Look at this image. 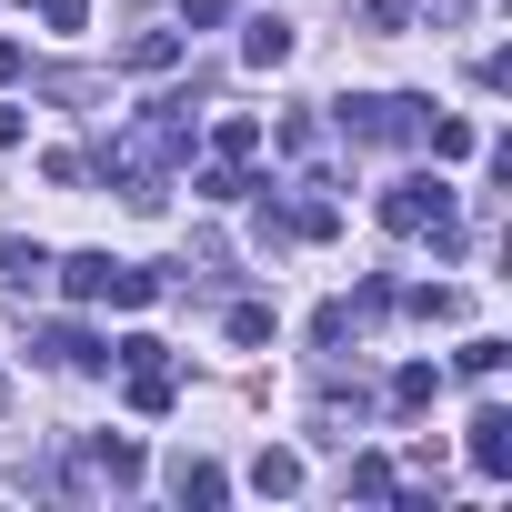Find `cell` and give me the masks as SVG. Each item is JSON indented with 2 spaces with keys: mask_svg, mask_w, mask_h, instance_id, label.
<instances>
[{
  "mask_svg": "<svg viewBox=\"0 0 512 512\" xmlns=\"http://www.w3.org/2000/svg\"><path fill=\"white\" fill-rule=\"evenodd\" d=\"M251 492H302V452H262L251 462Z\"/></svg>",
  "mask_w": 512,
  "mask_h": 512,
  "instance_id": "30bf717a",
  "label": "cell"
},
{
  "mask_svg": "<svg viewBox=\"0 0 512 512\" xmlns=\"http://www.w3.org/2000/svg\"><path fill=\"white\" fill-rule=\"evenodd\" d=\"M41 272H51V262H41V251H31V241H0V282H11V292H31Z\"/></svg>",
  "mask_w": 512,
  "mask_h": 512,
  "instance_id": "8fae6325",
  "label": "cell"
},
{
  "mask_svg": "<svg viewBox=\"0 0 512 512\" xmlns=\"http://www.w3.org/2000/svg\"><path fill=\"white\" fill-rule=\"evenodd\" d=\"M11 141H21V111H0V151H11Z\"/></svg>",
  "mask_w": 512,
  "mask_h": 512,
  "instance_id": "d6986e66",
  "label": "cell"
},
{
  "mask_svg": "<svg viewBox=\"0 0 512 512\" xmlns=\"http://www.w3.org/2000/svg\"><path fill=\"white\" fill-rule=\"evenodd\" d=\"M241 61H251V71H282V61H292V21H282V11H262V21L241 31Z\"/></svg>",
  "mask_w": 512,
  "mask_h": 512,
  "instance_id": "3957f363",
  "label": "cell"
},
{
  "mask_svg": "<svg viewBox=\"0 0 512 512\" xmlns=\"http://www.w3.org/2000/svg\"><path fill=\"white\" fill-rule=\"evenodd\" d=\"M181 61V31H131L121 41V71H171Z\"/></svg>",
  "mask_w": 512,
  "mask_h": 512,
  "instance_id": "277c9868",
  "label": "cell"
},
{
  "mask_svg": "<svg viewBox=\"0 0 512 512\" xmlns=\"http://www.w3.org/2000/svg\"><path fill=\"white\" fill-rule=\"evenodd\" d=\"M422 131H432V161H462L472 151V121H422Z\"/></svg>",
  "mask_w": 512,
  "mask_h": 512,
  "instance_id": "4fadbf2b",
  "label": "cell"
},
{
  "mask_svg": "<svg viewBox=\"0 0 512 512\" xmlns=\"http://www.w3.org/2000/svg\"><path fill=\"white\" fill-rule=\"evenodd\" d=\"M432 392H442V372H432V362H402V372H392V412H422Z\"/></svg>",
  "mask_w": 512,
  "mask_h": 512,
  "instance_id": "9c48e42d",
  "label": "cell"
},
{
  "mask_svg": "<svg viewBox=\"0 0 512 512\" xmlns=\"http://www.w3.org/2000/svg\"><path fill=\"white\" fill-rule=\"evenodd\" d=\"M502 372V342H462V382H492Z\"/></svg>",
  "mask_w": 512,
  "mask_h": 512,
  "instance_id": "9a60e30c",
  "label": "cell"
},
{
  "mask_svg": "<svg viewBox=\"0 0 512 512\" xmlns=\"http://www.w3.org/2000/svg\"><path fill=\"white\" fill-rule=\"evenodd\" d=\"M171 492H181V502H221V492H231V482H221V472H211V462H181V472H171Z\"/></svg>",
  "mask_w": 512,
  "mask_h": 512,
  "instance_id": "7c38bea8",
  "label": "cell"
},
{
  "mask_svg": "<svg viewBox=\"0 0 512 512\" xmlns=\"http://www.w3.org/2000/svg\"><path fill=\"white\" fill-rule=\"evenodd\" d=\"M41 21H51V31H81V21H91V0H41Z\"/></svg>",
  "mask_w": 512,
  "mask_h": 512,
  "instance_id": "2e32d148",
  "label": "cell"
},
{
  "mask_svg": "<svg viewBox=\"0 0 512 512\" xmlns=\"http://www.w3.org/2000/svg\"><path fill=\"white\" fill-rule=\"evenodd\" d=\"M21 71H31V51H21V41H0V91H11Z\"/></svg>",
  "mask_w": 512,
  "mask_h": 512,
  "instance_id": "e0dca14e",
  "label": "cell"
},
{
  "mask_svg": "<svg viewBox=\"0 0 512 512\" xmlns=\"http://www.w3.org/2000/svg\"><path fill=\"white\" fill-rule=\"evenodd\" d=\"M211 151H221V161H251V151H262V121H251V111H221V121H211Z\"/></svg>",
  "mask_w": 512,
  "mask_h": 512,
  "instance_id": "8992f818",
  "label": "cell"
},
{
  "mask_svg": "<svg viewBox=\"0 0 512 512\" xmlns=\"http://www.w3.org/2000/svg\"><path fill=\"white\" fill-rule=\"evenodd\" d=\"M51 362H71V372H101L111 352H101V342H91L81 322H61V332H51Z\"/></svg>",
  "mask_w": 512,
  "mask_h": 512,
  "instance_id": "ba28073f",
  "label": "cell"
},
{
  "mask_svg": "<svg viewBox=\"0 0 512 512\" xmlns=\"http://www.w3.org/2000/svg\"><path fill=\"white\" fill-rule=\"evenodd\" d=\"M412 312H422V322H462V292H442V282H432V292H412Z\"/></svg>",
  "mask_w": 512,
  "mask_h": 512,
  "instance_id": "5bb4252c",
  "label": "cell"
},
{
  "mask_svg": "<svg viewBox=\"0 0 512 512\" xmlns=\"http://www.w3.org/2000/svg\"><path fill=\"white\" fill-rule=\"evenodd\" d=\"M472 472H482V482L512 472V412H482V422H472Z\"/></svg>",
  "mask_w": 512,
  "mask_h": 512,
  "instance_id": "7a4b0ae2",
  "label": "cell"
},
{
  "mask_svg": "<svg viewBox=\"0 0 512 512\" xmlns=\"http://www.w3.org/2000/svg\"><path fill=\"white\" fill-rule=\"evenodd\" d=\"M91 482H141V442L101 432V442H91Z\"/></svg>",
  "mask_w": 512,
  "mask_h": 512,
  "instance_id": "5b68a950",
  "label": "cell"
},
{
  "mask_svg": "<svg viewBox=\"0 0 512 512\" xmlns=\"http://www.w3.org/2000/svg\"><path fill=\"white\" fill-rule=\"evenodd\" d=\"M382 231H402V241H452V191L442 181H392V201H382Z\"/></svg>",
  "mask_w": 512,
  "mask_h": 512,
  "instance_id": "6da1fadb",
  "label": "cell"
},
{
  "mask_svg": "<svg viewBox=\"0 0 512 512\" xmlns=\"http://www.w3.org/2000/svg\"><path fill=\"white\" fill-rule=\"evenodd\" d=\"M61 282H71V302H101V292H111V251H81V262H61Z\"/></svg>",
  "mask_w": 512,
  "mask_h": 512,
  "instance_id": "52a82bcc",
  "label": "cell"
},
{
  "mask_svg": "<svg viewBox=\"0 0 512 512\" xmlns=\"http://www.w3.org/2000/svg\"><path fill=\"white\" fill-rule=\"evenodd\" d=\"M432 21H472V0H432Z\"/></svg>",
  "mask_w": 512,
  "mask_h": 512,
  "instance_id": "ac0fdd59",
  "label": "cell"
}]
</instances>
